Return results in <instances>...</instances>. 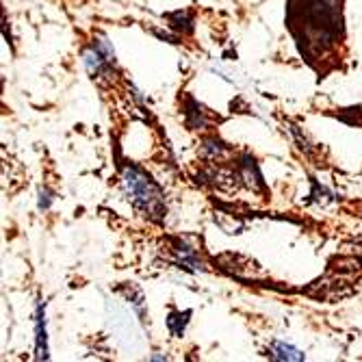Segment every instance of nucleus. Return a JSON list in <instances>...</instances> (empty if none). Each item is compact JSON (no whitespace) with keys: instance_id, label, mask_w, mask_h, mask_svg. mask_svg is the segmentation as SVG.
<instances>
[{"instance_id":"f257e3e1","label":"nucleus","mask_w":362,"mask_h":362,"mask_svg":"<svg viewBox=\"0 0 362 362\" xmlns=\"http://www.w3.org/2000/svg\"><path fill=\"white\" fill-rule=\"evenodd\" d=\"M306 7L300 9L291 3L288 7V26L302 24V30L293 33L300 44L302 54L310 59L313 46L319 54V44L323 48L334 46L343 37V18H341V0H304Z\"/></svg>"},{"instance_id":"f03ea898","label":"nucleus","mask_w":362,"mask_h":362,"mask_svg":"<svg viewBox=\"0 0 362 362\" xmlns=\"http://www.w3.org/2000/svg\"><path fill=\"white\" fill-rule=\"evenodd\" d=\"M124 187L139 209L148 211L150 215L158 217L165 211V204H163V195L158 191V187L137 168H128L124 172Z\"/></svg>"},{"instance_id":"7ed1b4c3","label":"nucleus","mask_w":362,"mask_h":362,"mask_svg":"<svg viewBox=\"0 0 362 362\" xmlns=\"http://www.w3.org/2000/svg\"><path fill=\"white\" fill-rule=\"evenodd\" d=\"M37 358H48V343H46V321H44V308H37Z\"/></svg>"},{"instance_id":"20e7f679","label":"nucleus","mask_w":362,"mask_h":362,"mask_svg":"<svg viewBox=\"0 0 362 362\" xmlns=\"http://www.w3.org/2000/svg\"><path fill=\"white\" fill-rule=\"evenodd\" d=\"M272 358L276 360H304V354L284 343H274L272 345Z\"/></svg>"},{"instance_id":"39448f33","label":"nucleus","mask_w":362,"mask_h":362,"mask_svg":"<svg viewBox=\"0 0 362 362\" xmlns=\"http://www.w3.org/2000/svg\"><path fill=\"white\" fill-rule=\"evenodd\" d=\"M189 317H191V310H187L185 315H182V313H172V315H170V319H168V327L172 330V334H174V337H182L185 325H187Z\"/></svg>"},{"instance_id":"423d86ee","label":"nucleus","mask_w":362,"mask_h":362,"mask_svg":"<svg viewBox=\"0 0 362 362\" xmlns=\"http://www.w3.org/2000/svg\"><path fill=\"white\" fill-rule=\"evenodd\" d=\"M174 16L178 18V22L172 20V22H174V24H172L174 28H178V30H182V28H185V30H191V22L187 20V16H185L182 11H178V13H174Z\"/></svg>"}]
</instances>
